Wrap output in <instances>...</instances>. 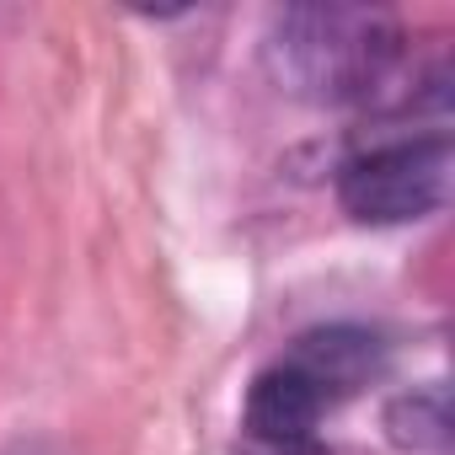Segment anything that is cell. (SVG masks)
I'll return each instance as SVG.
<instances>
[{
    "instance_id": "2",
    "label": "cell",
    "mask_w": 455,
    "mask_h": 455,
    "mask_svg": "<svg viewBox=\"0 0 455 455\" xmlns=\"http://www.w3.org/2000/svg\"><path fill=\"white\" fill-rule=\"evenodd\" d=\"M338 198L359 225H412L450 198V140L412 134L359 150L338 172Z\"/></svg>"
},
{
    "instance_id": "1",
    "label": "cell",
    "mask_w": 455,
    "mask_h": 455,
    "mask_svg": "<svg viewBox=\"0 0 455 455\" xmlns=\"http://www.w3.org/2000/svg\"><path fill=\"white\" fill-rule=\"evenodd\" d=\"M402 49V22L375 6H284L263 38V60L279 92L311 108L370 102L391 86Z\"/></svg>"
},
{
    "instance_id": "4",
    "label": "cell",
    "mask_w": 455,
    "mask_h": 455,
    "mask_svg": "<svg viewBox=\"0 0 455 455\" xmlns=\"http://www.w3.org/2000/svg\"><path fill=\"white\" fill-rule=\"evenodd\" d=\"M386 434L402 450H444L450 444V396H444V386H412V391L391 396Z\"/></svg>"
},
{
    "instance_id": "3",
    "label": "cell",
    "mask_w": 455,
    "mask_h": 455,
    "mask_svg": "<svg viewBox=\"0 0 455 455\" xmlns=\"http://www.w3.org/2000/svg\"><path fill=\"white\" fill-rule=\"evenodd\" d=\"M284 359L327 396V407H338L386 370V343L370 327H316V332L295 338V348Z\"/></svg>"
}]
</instances>
